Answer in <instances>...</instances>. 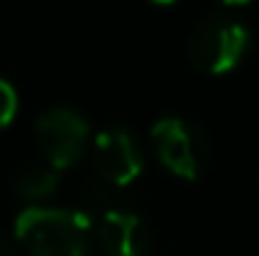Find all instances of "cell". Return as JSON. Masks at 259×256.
Segmentation results:
<instances>
[{
  "instance_id": "6da1fadb",
  "label": "cell",
  "mask_w": 259,
  "mask_h": 256,
  "mask_svg": "<svg viewBox=\"0 0 259 256\" xmlns=\"http://www.w3.org/2000/svg\"><path fill=\"white\" fill-rule=\"evenodd\" d=\"M14 234L30 256H85L94 223L80 210L28 207L17 215Z\"/></svg>"
},
{
  "instance_id": "7a4b0ae2",
  "label": "cell",
  "mask_w": 259,
  "mask_h": 256,
  "mask_svg": "<svg viewBox=\"0 0 259 256\" xmlns=\"http://www.w3.org/2000/svg\"><path fill=\"white\" fill-rule=\"evenodd\" d=\"M251 33L240 20L226 14L207 17L188 41V58L204 75H226L248 53Z\"/></svg>"
},
{
  "instance_id": "3957f363",
  "label": "cell",
  "mask_w": 259,
  "mask_h": 256,
  "mask_svg": "<svg viewBox=\"0 0 259 256\" xmlns=\"http://www.w3.org/2000/svg\"><path fill=\"white\" fill-rule=\"evenodd\" d=\"M89 141L85 119L69 108H50L36 119V143L45 163L53 168H72L83 157Z\"/></svg>"
},
{
  "instance_id": "277c9868",
  "label": "cell",
  "mask_w": 259,
  "mask_h": 256,
  "mask_svg": "<svg viewBox=\"0 0 259 256\" xmlns=\"http://www.w3.org/2000/svg\"><path fill=\"white\" fill-rule=\"evenodd\" d=\"M152 143L165 171L188 182L199 179L204 166V141L193 124L177 116H165L152 127Z\"/></svg>"
},
{
  "instance_id": "5b68a950",
  "label": "cell",
  "mask_w": 259,
  "mask_h": 256,
  "mask_svg": "<svg viewBox=\"0 0 259 256\" xmlns=\"http://www.w3.org/2000/svg\"><path fill=\"white\" fill-rule=\"evenodd\" d=\"M94 166L110 187H127L144 171V155L124 127H108L94 138Z\"/></svg>"
},
{
  "instance_id": "8992f818",
  "label": "cell",
  "mask_w": 259,
  "mask_h": 256,
  "mask_svg": "<svg viewBox=\"0 0 259 256\" xmlns=\"http://www.w3.org/2000/svg\"><path fill=\"white\" fill-rule=\"evenodd\" d=\"M94 234L108 256H146L149 251V229L130 210H105Z\"/></svg>"
},
{
  "instance_id": "52a82bcc",
  "label": "cell",
  "mask_w": 259,
  "mask_h": 256,
  "mask_svg": "<svg viewBox=\"0 0 259 256\" xmlns=\"http://www.w3.org/2000/svg\"><path fill=\"white\" fill-rule=\"evenodd\" d=\"M58 187V168L50 163H25L14 174V190L17 196L28 201H45L50 198Z\"/></svg>"
},
{
  "instance_id": "ba28073f",
  "label": "cell",
  "mask_w": 259,
  "mask_h": 256,
  "mask_svg": "<svg viewBox=\"0 0 259 256\" xmlns=\"http://www.w3.org/2000/svg\"><path fill=\"white\" fill-rule=\"evenodd\" d=\"M17 108H20V99H17L14 85L0 77V127H9L14 121Z\"/></svg>"
},
{
  "instance_id": "9c48e42d",
  "label": "cell",
  "mask_w": 259,
  "mask_h": 256,
  "mask_svg": "<svg viewBox=\"0 0 259 256\" xmlns=\"http://www.w3.org/2000/svg\"><path fill=\"white\" fill-rule=\"evenodd\" d=\"M0 256H17V251L11 248V242L6 240L3 234H0Z\"/></svg>"
},
{
  "instance_id": "30bf717a",
  "label": "cell",
  "mask_w": 259,
  "mask_h": 256,
  "mask_svg": "<svg viewBox=\"0 0 259 256\" xmlns=\"http://www.w3.org/2000/svg\"><path fill=\"white\" fill-rule=\"evenodd\" d=\"M224 6H245V3H251V0H221Z\"/></svg>"
},
{
  "instance_id": "8fae6325",
  "label": "cell",
  "mask_w": 259,
  "mask_h": 256,
  "mask_svg": "<svg viewBox=\"0 0 259 256\" xmlns=\"http://www.w3.org/2000/svg\"><path fill=\"white\" fill-rule=\"evenodd\" d=\"M152 3H157V6H171V3H177V0H152Z\"/></svg>"
}]
</instances>
